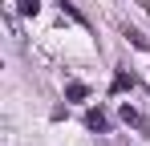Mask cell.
Here are the masks:
<instances>
[{
	"label": "cell",
	"instance_id": "3",
	"mask_svg": "<svg viewBox=\"0 0 150 146\" xmlns=\"http://www.w3.org/2000/svg\"><path fill=\"white\" fill-rule=\"evenodd\" d=\"M89 94V89H85V85H81V81H73V85H69V89H65V97H73V101H81V97Z\"/></svg>",
	"mask_w": 150,
	"mask_h": 146
},
{
	"label": "cell",
	"instance_id": "2",
	"mask_svg": "<svg viewBox=\"0 0 150 146\" xmlns=\"http://www.w3.org/2000/svg\"><path fill=\"white\" fill-rule=\"evenodd\" d=\"M16 12L21 16H37L41 12V0H16Z\"/></svg>",
	"mask_w": 150,
	"mask_h": 146
},
{
	"label": "cell",
	"instance_id": "5",
	"mask_svg": "<svg viewBox=\"0 0 150 146\" xmlns=\"http://www.w3.org/2000/svg\"><path fill=\"white\" fill-rule=\"evenodd\" d=\"M122 118L130 122V126H138V122H142V118H138V114H134V110H130V106H122Z\"/></svg>",
	"mask_w": 150,
	"mask_h": 146
},
{
	"label": "cell",
	"instance_id": "1",
	"mask_svg": "<svg viewBox=\"0 0 150 146\" xmlns=\"http://www.w3.org/2000/svg\"><path fill=\"white\" fill-rule=\"evenodd\" d=\"M85 126H89L93 134H105V130H110V118H105L101 110H89V114H85Z\"/></svg>",
	"mask_w": 150,
	"mask_h": 146
},
{
	"label": "cell",
	"instance_id": "4",
	"mask_svg": "<svg viewBox=\"0 0 150 146\" xmlns=\"http://www.w3.org/2000/svg\"><path fill=\"white\" fill-rule=\"evenodd\" d=\"M130 85H134V77H126V73L114 77V94H122V89H130Z\"/></svg>",
	"mask_w": 150,
	"mask_h": 146
}]
</instances>
